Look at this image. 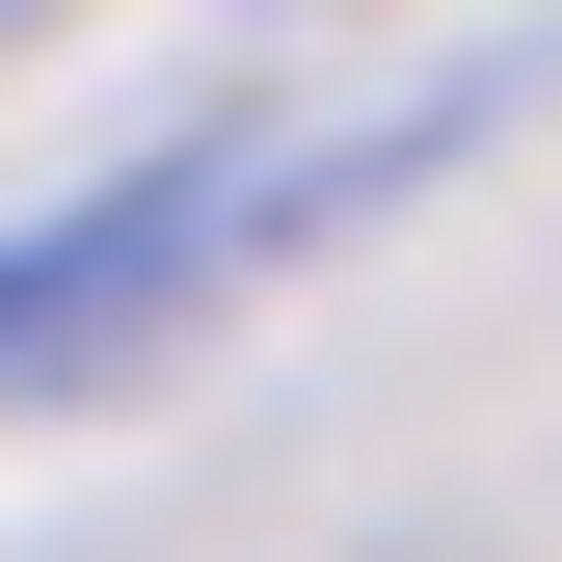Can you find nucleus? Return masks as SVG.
<instances>
[{
	"instance_id": "obj_1",
	"label": "nucleus",
	"mask_w": 562,
	"mask_h": 562,
	"mask_svg": "<svg viewBox=\"0 0 562 562\" xmlns=\"http://www.w3.org/2000/svg\"><path fill=\"white\" fill-rule=\"evenodd\" d=\"M429 134H322V161H268V134H215V161H134L81 188V215H27L0 241V402H54V375H134V348H188L241 295V268H295L348 188H402Z\"/></svg>"
}]
</instances>
